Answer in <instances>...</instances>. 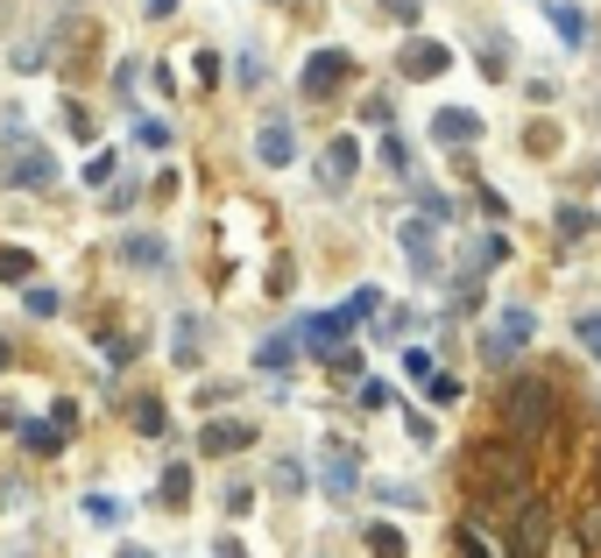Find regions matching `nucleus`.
I'll use <instances>...</instances> for the list:
<instances>
[{
    "mask_svg": "<svg viewBox=\"0 0 601 558\" xmlns=\"http://www.w3.org/2000/svg\"><path fill=\"white\" fill-rule=\"evenodd\" d=\"M460 480L481 495V502H503V509H523L538 495V466H531V446L503 439H474V452L460 460Z\"/></svg>",
    "mask_w": 601,
    "mask_h": 558,
    "instance_id": "1",
    "label": "nucleus"
},
{
    "mask_svg": "<svg viewBox=\"0 0 601 558\" xmlns=\"http://www.w3.org/2000/svg\"><path fill=\"white\" fill-rule=\"evenodd\" d=\"M503 431L517 446L559 439V389H552L545 375H517V382L503 389Z\"/></svg>",
    "mask_w": 601,
    "mask_h": 558,
    "instance_id": "2",
    "label": "nucleus"
},
{
    "mask_svg": "<svg viewBox=\"0 0 601 558\" xmlns=\"http://www.w3.org/2000/svg\"><path fill=\"white\" fill-rule=\"evenodd\" d=\"M0 185L8 191H50L57 185L50 149L36 134H22V120H8V134H0Z\"/></svg>",
    "mask_w": 601,
    "mask_h": 558,
    "instance_id": "3",
    "label": "nucleus"
},
{
    "mask_svg": "<svg viewBox=\"0 0 601 558\" xmlns=\"http://www.w3.org/2000/svg\"><path fill=\"white\" fill-rule=\"evenodd\" d=\"M291 340H297V354L333 360L340 346H354V319H347V305H340V311H305V319L291 325Z\"/></svg>",
    "mask_w": 601,
    "mask_h": 558,
    "instance_id": "4",
    "label": "nucleus"
},
{
    "mask_svg": "<svg viewBox=\"0 0 601 558\" xmlns=\"http://www.w3.org/2000/svg\"><path fill=\"white\" fill-rule=\"evenodd\" d=\"M297 85H305L311 107H319V99H333V93H347V85H354V50H333V43H326V50H311L305 71H297Z\"/></svg>",
    "mask_w": 601,
    "mask_h": 558,
    "instance_id": "5",
    "label": "nucleus"
},
{
    "mask_svg": "<svg viewBox=\"0 0 601 558\" xmlns=\"http://www.w3.org/2000/svg\"><path fill=\"white\" fill-rule=\"evenodd\" d=\"M319 488L333 502H354L361 495V446L354 439H319Z\"/></svg>",
    "mask_w": 601,
    "mask_h": 558,
    "instance_id": "6",
    "label": "nucleus"
},
{
    "mask_svg": "<svg viewBox=\"0 0 601 558\" xmlns=\"http://www.w3.org/2000/svg\"><path fill=\"white\" fill-rule=\"evenodd\" d=\"M552 537H559V517H552L545 495H531V502L517 509V537H509V558H545Z\"/></svg>",
    "mask_w": 601,
    "mask_h": 558,
    "instance_id": "7",
    "label": "nucleus"
},
{
    "mask_svg": "<svg viewBox=\"0 0 601 558\" xmlns=\"http://www.w3.org/2000/svg\"><path fill=\"white\" fill-rule=\"evenodd\" d=\"M403 254H411V269L425 283H453V269H446V254H439V226L432 219H403Z\"/></svg>",
    "mask_w": 601,
    "mask_h": 558,
    "instance_id": "8",
    "label": "nucleus"
},
{
    "mask_svg": "<svg viewBox=\"0 0 601 558\" xmlns=\"http://www.w3.org/2000/svg\"><path fill=\"white\" fill-rule=\"evenodd\" d=\"M248 446H255L248 417H205V425H199V452H205V460H240Z\"/></svg>",
    "mask_w": 601,
    "mask_h": 558,
    "instance_id": "9",
    "label": "nucleus"
},
{
    "mask_svg": "<svg viewBox=\"0 0 601 558\" xmlns=\"http://www.w3.org/2000/svg\"><path fill=\"white\" fill-rule=\"evenodd\" d=\"M354 170H361V142H354V134H333V142L319 149V191H333V199H340V191L354 185Z\"/></svg>",
    "mask_w": 601,
    "mask_h": 558,
    "instance_id": "10",
    "label": "nucleus"
},
{
    "mask_svg": "<svg viewBox=\"0 0 601 558\" xmlns=\"http://www.w3.org/2000/svg\"><path fill=\"white\" fill-rule=\"evenodd\" d=\"M446 64H453V50H446L439 36H411L397 50V71L403 79H446Z\"/></svg>",
    "mask_w": 601,
    "mask_h": 558,
    "instance_id": "11",
    "label": "nucleus"
},
{
    "mask_svg": "<svg viewBox=\"0 0 601 558\" xmlns=\"http://www.w3.org/2000/svg\"><path fill=\"white\" fill-rule=\"evenodd\" d=\"M255 163H269V170H291L297 163V134H291L283 114H269L262 128H255Z\"/></svg>",
    "mask_w": 601,
    "mask_h": 558,
    "instance_id": "12",
    "label": "nucleus"
},
{
    "mask_svg": "<svg viewBox=\"0 0 601 558\" xmlns=\"http://www.w3.org/2000/svg\"><path fill=\"white\" fill-rule=\"evenodd\" d=\"M14 439H22L28 460H57V452L71 446V431L57 425V417H22V425H14Z\"/></svg>",
    "mask_w": 601,
    "mask_h": 558,
    "instance_id": "13",
    "label": "nucleus"
},
{
    "mask_svg": "<svg viewBox=\"0 0 601 558\" xmlns=\"http://www.w3.org/2000/svg\"><path fill=\"white\" fill-rule=\"evenodd\" d=\"M432 142H446V149L481 142V107H439L432 114Z\"/></svg>",
    "mask_w": 601,
    "mask_h": 558,
    "instance_id": "14",
    "label": "nucleus"
},
{
    "mask_svg": "<svg viewBox=\"0 0 601 558\" xmlns=\"http://www.w3.org/2000/svg\"><path fill=\"white\" fill-rule=\"evenodd\" d=\"M120 262H128V269H170V248H163V240L156 234H120Z\"/></svg>",
    "mask_w": 601,
    "mask_h": 558,
    "instance_id": "15",
    "label": "nucleus"
},
{
    "mask_svg": "<svg viewBox=\"0 0 601 558\" xmlns=\"http://www.w3.org/2000/svg\"><path fill=\"white\" fill-rule=\"evenodd\" d=\"M495 333H503V346H509V354H523V346L538 340V311H531V305H503Z\"/></svg>",
    "mask_w": 601,
    "mask_h": 558,
    "instance_id": "16",
    "label": "nucleus"
},
{
    "mask_svg": "<svg viewBox=\"0 0 601 558\" xmlns=\"http://www.w3.org/2000/svg\"><path fill=\"white\" fill-rule=\"evenodd\" d=\"M199 354H205V319H177L170 325V360L177 368H199Z\"/></svg>",
    "mask_w": 601,
    "mask_h": 558,
    "instance_id": "17",
    "label": "nucleus"
},
{
    "mask_svg": "<svg viewBox=\"0 0 601 558\" xmlns=\"http://www.w3.org/2000/svg\"><path fill=\"white\" fill-rule=\"evenodd\" d=\"M361 545H368V558H411V545H403V531H397V523H382V517H375L368 531H361Z\"/></svg>",
    "mask_w": 601,
    "mask_h": 558,
    "instance_id": "18",
    "label": "nucleus"
},
{
    "mask_svg": "<svg viewBox=\"0 0 601 558\" xmlns=\"http://www.w3.org/2000/svg\"><path fill=\"white\" fill-rule=\"evenodd\" d=\"M545 14H552V28H559L574 50L588 43V8H574V0H545Z\"/></svg>",
    "mask_w": 601,
    "mask_h": 558,
    "instance_id": "19",
    "label": "nucleus"
},
{
    "mask_svg": "<svg viewBox=\"0 0 601 558\" xmlns=\"http://www.w3.org/2000/svg\"><path fill=\"white\" fill-rule=\"evenodd\" d=\"M291 360H297V340L291 333H269L262 346H255V368H262V375H283Z\"/></svg>",
    "mask_w": 601,
    "mask_h": 558,
    "instance_id": "20",
    "label": "nucleus"
},
{
    "mask_svg": "<svg viewBox=\"0 0 601 558\" xmlns=\"http://www.w3.org/2000/svg\"><path fill=\"white\" fill-rule=\"evenodd\" d=\"M163 509H191V460H170L163 466Z\"/></svg>",
    "mask_w": 601,
    "mask_h": 558,
    "instance_id": "21",
    "label": "nucleus"
},
{
    "mask_svg": "<svg viewBox=\"0 0 601 558\" xmlns=\"http://www.w3.org/2000/svg\"><path fill=\"white\" fill-rule=\"evenodd\" d=\"M453 551H460V558H509L488 531H481V523H460V531H453Z\"/></svg>",
    "mask_w": 601,
    "mask_h": 558,
    "instance_id": "22",
    "label": "nucleus"
},
{
    "mask_svg": "<svg viewBox=\"0 0 601 558\" xmlns=\"http://www.w3.org/2000/svg\"><path fill=\"white\" fill-rule=\"evenodd\" d=\"M134 431H142V439H163V431H170V411H163L156 396H134Z\"/></svg>",
    "mask_w": 601,
    "mask_h": 558,
    "instance_id": "23",
    "label": "nucleus"
},
{
    "mask_svg": "<svg viewBox=\"0 0 601 558\" xmlns=\"http://www.w3.org/2000/svg\"><path fill=\"white\" fill-rule=\"evenodd\" d=\"M347 396H354V411H368V417H375V411H389V382H382V375H361Z\"/></svg>",
    "mask_w": 601,
    "mask_h": 558,
    "instance_id": "24",
    "label": "nucleus"
},
{
    "mask_svg": "<svg viewBox=\"0 0 601 558\" xmlns=\"http://www.w3.org/2000/svg\"><path fill=\"white\" fill-rule=\"evenodd\" d=\"M22 305H28V319H57V311H64V297H57L50 283H28V290H22Z\"/></svg>",
    "mask_w": 601,
    "mask_h": 558,
    "instance_id": "25",
    "label": "nucleus"
},
{
    "mask_svg": "<svg viewBox=\"0 0 601 558\" xmlns=\"http://www.w3.org/2000/svg\"><path fill=\"white\" fill-rule=\"evenodd\" d=\"M368 488H375V495H382V502H389V509H425V495H417V488H411V480H368Z\"/></svg>",
    "mask_w": 601,
    "mask_h": 558,
    "instance_id": "26",
    "label": "nucleus"
},
{
    "mask_svg": "<svg viewBox=\"0 0 601 558\" xmlns=\"http://www.w3.org/2000/svg\"><path fill=\"white\" fill-rule=\"evenodd\" d=\"M425 396L439 403V411H453V403L468 396V382H460V375H446V368H439V375H432V382H425Z\"/></svg>",
    "mask_w": 601,
    "mask_h": 558,
    "instance_id": "27",
    "label": "nucleus"
},
{
    "mask_svg": "<svg viewBox=\"0 0 601 558\" xmlns=\"http://www.w3.org/2000/svg\"><path fill=\"white\" fill-rule=\"evenodd\" d=\"M36 276V254L28 248H0V283H28Z\"/></svg>",
    "mask_w": 601,
    "mask_h": 558,
    "instance_id": "28",
    "label": "nucleus"
},
{
    "mask_svg": "<svg viewBox=\"0 0 601 558\" xmlns=\"http://www.w3.org/2000/svg\"><path fill=\"white\" fill-rule=\"evenodd\" d=\"M574 531H580V545H588V551L601 558V488L588 495V509H580V523H574Z\"/></svg>",
    "mask_w": 601,
    "mask_h": 558,
    "instance_id": "29",
    "label": "nucleus"
},
{
    "mask_svg": "<svg viewBox=\"0 0 601 558\" xmlns=\"http://www.w3.org/2000/svg\"><path fill=\"white\" fill-rule=\"evenodd\" d=\"M403 375H411V382H432V375H439V354H432V346H403Z\"/></svg>",
    "mask_w": 601,
    "mask_h": 558,
    "instance_id": "30",
    "label": "nucleus"
},
{
    "mask_svg": "<svg viewBox=\"0 0 601 558\" xmlns=\"http://www.w3.org/2000/svg\"><path fill=\"white\" fill-rule=\"evenodd\" d=\"M8 64H14V71H50V43H43V36H28L22 50L8 57Z\"/></svg>",
    "mask_w": 601,
    "mask_h": 558,
    "instance_id": "31",
    "label": "nucleus"
},
{
    "mask_svg": "<svg viewBox=\"0 0 601 558\" xmlns=\"http://www.w3.org/2000/svg\"><path fill=\"white\" fill-rule=\"evenodd\" d=\"M85 517H93V523H107V531H114V523L128 517V502H120V495H85Z\"/></svg>",
    "mask_w": 601,
    "mask_h": 558,
    "instance_id": "32",
    "label": "nucleus"
},
{
    "mask_svg": "<svg viewBox=\"0 0 601 558\" xmlns=\"http://www.w3.org/2000/svg\"><path fill=\"white\" fill-rule=\"evenodd\" d=\"M269 480H276V495H305V466H297V460H276V466H269Z\"/></svg>",
    "mask_w": 601,
    "mask_h": 558,
    "instance_id": "33",
    "label": "nucleus"
},
{
    "mask_svg": "<svg viewBox=\"0 0 601 558\" xmlns=\"http://www.w3.org/2000/svg\"><path fill=\"white\" fill-rule=\"evenodd\" d=\"M64 128L79 134V142H93V134H99V120H93V107H85V99H64Z\"/></svg>",
    "mask_w": 601,
    "mask_h": 558,
    "instance_id": "34",
    "label": "nucleus"
},
{
    "mask_svg": "<svg viewBox=\"0 0 601 558\" xmlns=\"http://www.w3.org/2000/svg\"><path fill=\"white\" fill-rule=\"evenodd\" d=\"M559 234L566 240H588L594 234V213H588V205H559Z\"/></svg>",
    "mask_w": 601,
    "mask_h": 558,
    "instance_id": "35",
    "label": "nucleus"
},
{
    "mask_svg": "<svg viewBox=\"0 0 601 558\" xmlns=\"http://www.w3.org/2000/svg\"><path fill=\"white\" fill-rule=\"evenodd\" d=\"M114 170H120V156H114V149H93V163H85V185H114Z\"/></svg>",
    "mask_w": 601,
    "mask_h": 558,
    "instance_id": "36",
    "label": "nucleus"
},
{
    "mask_svg": "<svg viewBox=\"0 0 601 558\" xmlns=\"http://www.w3.org/2000/svg\"><path fill=\"white\" fill-rule=\"evenodd\" d=\"M375 311H382V290H375V283H368V290H354V297H347V319H354V325H368Z\"/></svg>",
    "mask_w": 601,
    "mask_h": 558,
    "instance_id": "37",
    "label": "nucleus"
},
{
    "mask_svg": "<svg viewBox=\"0 0 601 558\" xmlns=\"http://www.w3.org/2000/svg\"><path fill=\"white\" fill-rule=\"evenodd\" d=\"M291 283H297V262L276 254V262H269V297H291Z\"/></svg>",
    "mask_w": 601,
    "mask_h": 558,
    "instance_id": "38",
    "label": "nucleus"
},
{
    "mask_svg": "<svg viewBox=\"0 0 601 558\" xmlns=\"http://www.w3.org/2000/svg\"><path fill=\"white\" fill-rule=\"evenodd\" d=\"M417 219H432V226H453V199H439V191H425V199H417Z\"/></svg>",
    "mask_w": 601,
    "mask_h": 558,
    "instance_id": "39",
    "label": "nucleus"
},
{
    "mask_svg": "<svg viewBox=\"0 0 601 558\" xmlns=\"http://www.w3.org/2000/svg\"><path fill=\"white\" fill-rule=\"evenodd\" d=\"M326 375H340V382H361V346H340V354L326 360Z\"/></svg>",
    "mask_w": 601,
    "mask_h": 558,
    "instance_id": "40",
    "label": "nucleus"
},
{
    "mask_svg": "<svg viewBox=\"0 0 601 558\" xmlns=\"http://www.w3.org/2000/svg\"><path fill=\"white\" fill-rule=\"evenodd\" d=\"M227 517H234V523L255 517V488H248V480H227Z\"/></svg>",
    "mask_w": 601,
    "mask_h": 558,
    "instance_id": "41",
    "label": "nucleus"
},
{
    "mask_svg": "<svg viewBox=\"0 0 601 558\" xmlns=\"http://www.w3.org/2000/svg\"><path fill=\"white\" fill-rule=\"evenodd\" d=\"M134 142L142 149H170V120H134Z\"/></svg>",
    "mask_w": 601,
    "mask_h": 558,
    "instance_id": "42",
    "label": "nucleus"
},
{
    "mask_svg": "<svg viewBox=\"0 0 601 558\" xmlns=\"http://www.w3.org/2000/svg\"><path fill=\"white\" fill-rule=\"evenodd\" d=\"M574 333H580V346H588V354L601 360V311H580V319H574Z\"/></svg>",
    "mask_w": 601,
    "mask_h": 558,
    "instance_id": "43",
    "label": "nucleus"
},
{
    "mask_svg": "<svg viewBox=\"0 0 601 558\" xmlns=\"http://www.w3.org/2000/svg\"><path fill=\"white\" fill-rule=\"evenodd\" d=\"M375 156H382V170H411V156H403V134H382V149H375Z\"/></svg>",
    "mask_w": 601,
    "mask_h": 558,
    "instance_id": "44",
    "label": "nucleus"
},
{
    "mask_svg": "<svg viewBox=\"0 0 601 558\" xmlns=\"http://www.w3.org/2000/svg\"><path fill=\"white\" fill-rule=\"evenodd\" d=\"M403 431H411V439H417V446H439V425H432V417H425V411H403Z\"/></svg>",
    "mask_w": 601,
    "mask_h": 558,
    "instance_id": "45",
    "label": "nucleus"
},
{
    "mask_svg": "<svg viewBox=\"0 0 601 558\" xmlns=\"http://www.w3.org/2000/svg\"><path fill=\"white\" fill-rule=\"evenodd\" d=\"M545 558H594L588 545H580V531H559V537H552V551Z\"/></svg>",
    "mask_w": 601,
    "mask_h": 558,
    "instance_id": "46",
    "label": "nucleus"
},
{
    "mask_svg": "<svg viewBox=\"0 0 601 558\" xmlns=\"http://www.w3.org/2000/svg\"><path fill=\"white\" fill-rule=\"evenodd\" d=\"M134 199H142V177H120V185L107 191V205H114V213H128Z\"/></svg>",
    "mask_w": 601,
    "mask_h": 558,
    "instance_id": "47",
    "label": "nucleus"
},
{
    "mask_svg": "<svg viewBox=\"0 0 601 558\" xmlns=\"http://www.w3.org/2000/svg\"><path fill=\"white\" fill-rule=\"evenodd\" d=\"M481 71H488V79H509V50H503V36L481 50Z\"/></svg>",
    "mask_w": 601,
    "mask_h": 558,
    "instance_id": "48",
    "label": "nucleus"
},
{
    "mask_svg": "<svg viewBox=\"0 0 601 558\" xmlns=\"http://www.w3.org/2000/svg\"><path fill=\"white\" fill-rule=\"evenodd\" d=\"M191 79H199V85H220V57H213V50H191Z\"/></svg>",
    "mask_w": 601,
    "mask_h": 558,
    "instance_id": "49",
    "label": "nucleus"
},
{
    "mask_svg": "<svg viewBox=\"0 0 601 558\" xmlns=\"http://www.w3.org/2000/svg\"><path fill=\"white\" fill-rule=\"evenodd\" d=\"M411 325H417V311H389V319H382V333H375V340H411Z\"/></svg>",
    "mask_w": 601,
    "mask_h": 558,
    "instance_id": "50",
    "label": "nucleus"
},
{
    "mask_svg": "<svg viewBox=\"0 0 601 558\" xmlns=\"http://www.w3.org/2000/svg\"><path fill=\"white\" fill-rule=\"evenodd\" d=\"M234 79H240V85H262V79H269V64H262V57L248 50V57H240V64H234Z\"/></svg>",
    "mask_w": 601,
    "mask_h": 558,
    "instance_id": "51",
    "label": "nucleus"
},
{
    "mask_svg": "<svg viewBox=\"0 0 601 558\" xmlns=\"http://www.w3.org/2000/svg\"><path fill=\"white\" fill-rule=\"evenodd\" d=\"M361 120H368V128H389V99L382 93H368V107H354Z\"/></svg>",
    "mask_w": 601,
    "mask_h": 558,
    "instance_id": "52",
    "label": "nucleus"
},
{
    "mask_svg": "<svg viewBox=\"0 0 601 558\" xmlns=\"http://www.w3.org/2000/svg\"><path fill=\"white\" fill-rule=\"evenodd\" d=\"M389 14H397V22H417V14H425V0H382Z\"/></svg>",
    "mask_w": 601,
    "mask_h": 558,
    "instance_id": "53",
    "label": "nucleus"
},
{
    "mask_svg": "<svg viewBox=\"0 0 601 558\" xmlns=\"http://www.w3.org/2000/svg\"><path fill=\"white\" fill-rule=\"evenodd\" d=\"M213 558H248V545H240V537H220V545H213Z\"/></svg>",
    "mask_w": 601,
    "mask_h": 558,
    "instance_id": "54",
    "label": "nucleus"
},
{
    "mask_svg": "<svg viewBox=\"0 0 601 558\" xmlns=\"http://www.w3.org/2000/svg\"><path fill=\"white\" fill-rule=\"evenodd\" d=\"M142 14H156V22H163V14H177V0H142Z\"/></svg>",
    "mask_w": 601,
    "mask_h": 558,
    "instance_id": "55",
    "label": "nucleus"
},
{
    "mask_svg": "<svg viewBox=\"0 0 601 558\" xmlns=\"http://www.w3.org/2000/svg\"><path fill=\"white\" fill-rule=\"evenodd\" d=\"M114 558H156V551H149V545H120Z\"/></svg>",
    "mask_w": 601,
    "mask_h": 558,
    "instance_id": "56",
    "label": "nucleus"
},
{
    "mask_svg": "<svg viewBox=\"0 0 601 558\" xmlns=\"http://www.w3.org/2000/svg\"><path fill=\"white\" fill-rule=\"evenodd\" d=\"M8 354H14V346H8V333H0V368H8Z\"/></svg>",
    "mask_w": 601,
    "mask_h": 558,
    "instance_id": "57",
    "label": "nucleus"
},
{
    "mask_svg": "<svg viewBox=\"0 0 601 558\" xmlns=\"http://www.w3.org/2000/svg\"><path fill=\"white\" fill-rule=\"evenodd\" d=\"M594 480H601V446H594Z\"/></svg>",
    "mask_w": 601,
    "mask_h": 558,
    "instance_id": "58",
    "label": "nucleus"
},
{
    "mask_svg": "<svg viewBox=\"0 0 601 558\" xmlns=\"http://www.w3.org/2000/svg\"><path fill=\"white\" fill-rule=\"evenodd\" d=\"M594 177H601V163H594Z\"/></svg>",
    "mask_w": 601,
    "mask_h": 558,
    "instance_id": "59",
    "label": "nucleus"
}]
</instances>
